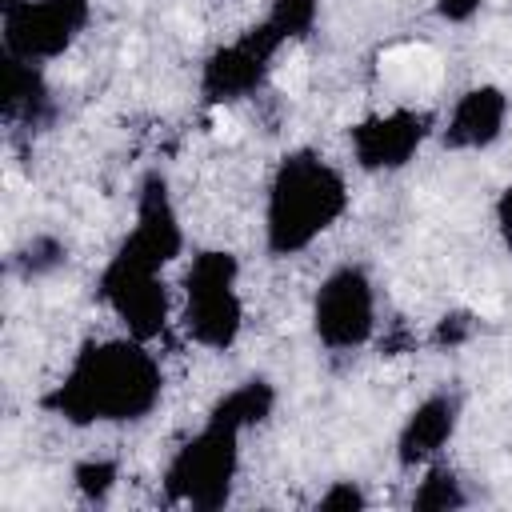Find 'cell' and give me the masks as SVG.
<instances>
[{
    "instance_id": "obj_1",
    "label": "cell",
    "mask_w": 512,
    "mask_h": 512,
    "mask_svg": "<svg viewBox=\"0 0 512 512\" xmlns=\"http://www.w3.org/2000/svg\"><path fill=\"white\" fill-rule=\"evenodd\" d=\"M160 388L164 376L144 340H104L72 360L68 376L44 396V408L68 424H124L148 416Z\"/></svg>"
},
{
    "instance_id": "obj_2",
    "label": "cell",
    "mask_w": 512,
    "mask_h": 512,
    "mask_svg": "<svg viewBox=\"0 0 512 512\" xmlns=\"http://www.w3.org/2000/svg\"><path fill=\"white\" fill-rule=\"evenodd\" d=\"M348 208L344 176L316 152H288L268 188L264 240L272 256L304 252Z\"/></svg>"
},
{
    "instance_id": "obj_3",
    "label": "cell",
    "mask_w": 512,
    "mask_h": 512,
    "mask_svg": "<svg viewBox=\"0 0 512 512\" xmlns=\"http://www.w3.org/2000/svg\"><path fill=\"white\" fill-rule=\"evenodd\" d=\"M240 468V432L228 424L208 420L184 448H176V456L168 460L164 472V492L176 504L212 512L228 500L232 480Z\"/></svg>"
},
{
    "instance_id": "obj_4",
    "label": "cell",
    "mask_w": 512,
    "mask_h": 512,
    "mask_svg": "<svg viewBox=\"0 0 512 512\" xmlns=\"http://www.w3.org/2000/svg\"><path fill=\"white\" fill-rule=\"evenodd\" d=\"M236 256L200 252L184 276V332L200 348H228L240 336L244 308L236 296Z\"/></svg>"
},
{
    "instance_id": "obj_5",
    "label": "cell",
    "mask_w": 512,
    "mask_h": 512,
    "mask_svg": "<svg viewBox=\"0 0 512 512\" xmlns=\"http://www.w3.org/2000/svg\"><path fill=\"white\" fill-rule=\"evenodd\" d=\"M312 328L324 348L332 352H356L376 332V296L364 268L344 264L324 276L312 304Z\"/></svg>"
},
{
    "instance_id": "obj_6",
    "label": "cell",
    "mask_w": 512,
    "mask_h": 512,
    "mask_svg": "<svg viewBox=\"0 0 512 512\" xmlns=\"http://www.w3.org/2000/svg\"><path fill=\"white\" fill-rule=\"evenodd\" d=\"M100 300L116 312V320L128 328V336L136 340H152L164 332L168 320V292L160 284V268L132 256L128 248H120L104 276H100Z\"/></svg>"
},
{
    "instance_id": "obj_7",
    "label": "cell",
    "mask_w": 512,
    "mask_h": 512,
    "mask_svg": "<svg viewBox=\"0 0 512 512\" xmlns=\"http://www.w3.org/2000/svg\"><path fill=\"white\" fill-rule=\"evenodd\" d=\"M88 12L92 0H20L4 8V52L32 64L52 60L88 24Z\"/></svg>"
},
{
    "instance_id": "obj_8",
    "label": "cell",
    "mask_w": 512,
    "mask_h": 512,
    "mask_svg": "<svg viewBox=\"0 0 512 512\" xmlns=\"http://www.w3.org/2000/svg\"><path fill=\"white\" fill-rule=\"evenodd\" d=\"M284 48V40L272 32V24H256L248 28L240 40L216 48L208 60H204V72H200V92L204 100L212 104H232V100H244V96H256L268 80V68L276 60V52Z\"/></svg>"
},
{
    "instance_id": "obj_9",
    "label": "cell",
    "mask_w": 512,
    "mask_h": 512,
    "mask_svg": "<svg viewBox=\"0 0 512 512\" xmlns=\"http://www.w3.org/2000/svg\"><path fill=\"white\" fill-rule=\"evenodd\" d=\"M428 116L416 108H396L384 116H368L352 128V156L364 172H396L404 168L428 136Z\"/></svg>"
},
{
    "instance_id": "obj_10",
    "label": "cell",
    "mask_w": 512,
    "mask_h": 512,
    "mask_svg": "<svg viewBox=\"0 0 512 512\" xmlns=\"http://www.w3.org/2000/svg\"><path fill=\"white\" fill-rule=\"evenodd\" d=\"M128 248L132 256L164 268L180 256L184 248V232H180V216L172 208V196H168V180L160 172H148L140 180V192H136V228L132 236L120 244Z\"/></svg>"
},
{
    "instance_id": "obj_11",
    "label": "cell",
    "mask_w": 512,
    "mask_h": 512,
    "mask_svg": "<svg viewBox=\"0 0 512 512\" xmlns=\"http://www.w3.org/2000/svg\"><path fill=\"white\" fill-rule=\"evenodd\" d=\"M456 420H460V400L452 392H432L428 400H420L408 412V420L396 436V460L404 468L432 464L440 456V448L452 440Z\"/></svg>"
},
{
    "instance_id": "obj_12",
    "label": "cell",
    "mask_w": 512,
    "mask_h": 512,
    "mask_svg": "<svg viewBox=\"0 0 512 512\" xmlns=\"http://www.w3.org/2000/svg\"><path fill=\"white\" fill-rule=\"evenodd\" d=\"M504 116H508V96L492 84H480L456 100L448 124L440 128V140L452 152H480L504 132Z\"/></svg>"
},
{
    "instance_id": "obj_13",
    "label": "cell",
    "mask_w": 512,
    "mask_h": 512,
    "mask_svg": "<svg viewBox=\"0 0 512 512\" xmlns=\"http://www.w3.org/2000/svg\"><path fill=\"white\" fill-rule=\"evenodd\" d=\"M0 108H4L8 124H16V120L40 124L48 116V84L40 76V64L4 52V64H0Z\"/></svg>"
},
{
    "instance_id": "obj_14",
    "label": "cell",
    "mask_w": 512,
    "mask_h": 512,
    "mask_svg": "<svg viewBox=\"0 0 512 512\" xmlns=\"http://www.w3.org/2000/svg\"><path fill=\"white\" fill-rule=\"evenodd\" d=\"M272 408H276V388H272L268 380H244V384H236L228 396L216 400V408H212L208 420L228 424V428H236V432L244 436L248 428L264 424V420L272 416Z\"/></svg>"
},
{
    "instance_id": "obj_15",
    "label": "cell",
    "mask_w": 512,
    "mask_h": 512,
    "mask_svg": "<svg viewBox=\"0 0 512 512\" xmlns=\"http://www.w3.org/2000/svg\"><path fill=\"white\" fill-rule=\"evenodd\" d=\"M464 504H468V492H464L460 476L448 464H428L424 480L412 492V508H420V512H448V508H464Z\"/></svg>"
},
{
    "instance_id": "obj_16",
    "label": "cell",
    "mask_w": 512,
    "mask_h": 512,
    "mask_svg": "<svg viewBox=\"0 0 512 512\" xmlns=\"http://www.w3.org/2000/svg\"><path fill=\"white\" fill-rule=\"evenodd\" d=\"M316 12H320V0H272V8H268V24H272V32L288 44V40L312 32Z\"/></svg>"
},
{
    "instance_id": "obj_17",
    "label": "cell",
    "mask_w": 512,
    "mask_h": 512,
    "mask_svg": "<svg viewBox=\"0 0 512 512\" xmlns=\"http://www.w3.org/2000/svg\"><path fill=\"white\" fill-rule=\"evenodd\" d=\"M64 260H68V248H64L56 236H32V240L20 248L16 268H20V276L36 280V276H52L56 268H64Z\"/></svg>"
},
{
    "instance_id": "obj_18",
    "label": "cell",
    "mask_w": 512,
    "mask_h": 512,
    "mask_svg": "<svg viewBox=\"0 0 512 512\" xmlns=\"http://www.w3.org/2000/svg\"><path fill=\"white\" fill-rule=\"evenodd\" d=\"M72 480H76V488H80V496H84V500H92V504H104V500H108V492L116 488L120 472H116V464H112V460H104V456H92V460L76 464Z\"/></svg>"
},
{
    "instance_id": "obj_19",
    "label": "cell",
    "mask_w": 512,
    "mask_h": 512,
    "mask_svg": "<svg viewBox=\"0 0 512 512\" xmlns=\"http://www.w3.org/2000/svg\"><path fill=\"white\" fill-rule=\"evenodd\" d=\"M472 332H476V320H472L468 312H448V316L436 324L432 340H436L440 348H456V344H464Z\"/></svg>"
},
{
    "instance_id": "obj_20",
    "label": "cell",
    "mask_w": 512,
    "mask_h": 512,
    "mask_svg": "<svg viewBox=\"0 0 512 512\" xmlns=\"http://www.w3.org/2000/svg\"><path fill=\"white\" fill-rule=\"evenodd\" d=\"M368 504V496L360 492V484L356 480H336L328 492H320V500H316V508H364Z\"/></svg>"
},
{
    "instance_id": "obj_21",
    "label": "cell",
    "mask_w": 512,
    "mask_h": 512,
    "mask_svg": "<svg viewBox=\"0 0 512 512\" xmlns=\"http://www.w3.org/2000/svg\"><path fill=\"white\" fill-rule=\"evenodd\" d=\"M480 4H484V0H436V12H440L448 24H464V20H472V16L480 12Z\"/></svg>"
},
{
    "instance_id": "obj_22",
    "label": "cell",
    "mask_w": 512,
    "mask_h": 512,
    "mask_svg": "<svg viewBox=\"0 0 512 512\" xmlns=\"http://www.w3.org/2000/svg\"><path fill=\"white\" fill-rule=\"evenodd\" d=\"M496 224H500L504 244L512 248V188H504V192H500V200H496Z\"/></svg>"
},
{
    "instance_id": "obj_23",
    "label": "cell",
    "mask_w": 512,
    "mask_h": 512,
    "mask_svg": "<svg viewBox=\"0 0 512 512\" xmlns=\"http://www.w3.org/2000/svg\"><path fill=\"white\" fill-rule=\"evenodd\" d=\"M408 348H416V336L404 324H396L392 336H384V356H396V352H408Z\"/></svg>"
},
{
    "instance_id": "obj_24",
    "label": "cell",
    "mask_w": 512,
    "mask_h": 512,
    "mask_svg": "<svg viewBox=\"0 0 512 512\" xmlns=\"http://www.w3.org/2000/svg\"><path fill=\"white\" fill-rule=\"evenodd\" d=\"M16 4H20V0H4V8H16Z\"/></svg>"
}]
</instances>
